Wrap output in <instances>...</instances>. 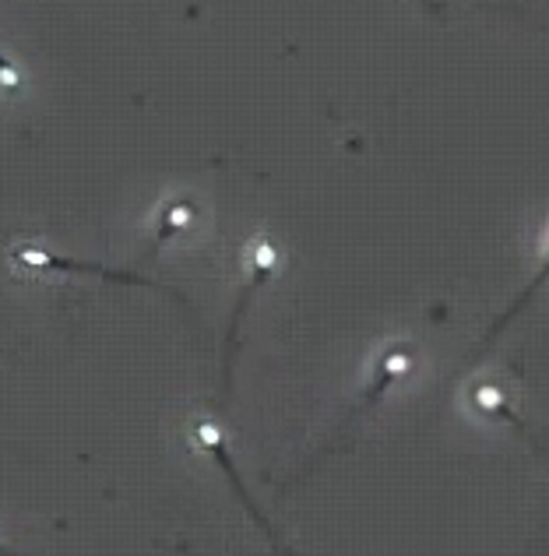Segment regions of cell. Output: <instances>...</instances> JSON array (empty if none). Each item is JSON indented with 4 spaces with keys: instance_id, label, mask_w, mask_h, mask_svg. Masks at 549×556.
<instances>
[{
    "instance_id": "obj_4",
    "label": "cell",
    "mask_w": 549,
    "mask_h": 556,
    "mask_svg": "<svg viewBox=\"0 0 549 556\" xmlns=\"http://www.w3.org/2000/svg\"><path fill=\"white\" fill-rule=\"evenodd\" d=\"M0 556H4V546H0Z\"/></svg>"
},
{
    "instance_id": "obj_1",
    "label": "cell",
    "mask_w": 549,
    "mask_h": 556,
    "mask_svg": "<svg viewBox=\"0 0 549 556\" xmlns=\"http://www.w3.org/2000/svg\"><path fill=\"white\" fill-rule=\"evenodd\" d=\"M8 265H11V271H18L22 278L92 275V278H106V282H120V286H152L149 278H135V275L106 268V265H85V261L61 257V254H53L50 247H39V243H14L11 251H8Z\"/></svg>"
},
{
    "instance_id": "obj_2",
    "label": "cell",
    "mask_w": 549,
    "mask_h": 556,
    "mask_svg": "<svg viewBox=\"0 0 549 556\" xmlns=\"http://www.w3.org/2000/svg\"><path fill=\"white\" fill-rule=\"evenodd\" d=\"M191 218H194V204L187 201V198H177V201H169L163 212H158V226H155V240L152 247H163L173 232H180L191 226Z\"/></svg>"
},
{
    "instance_id": "obj_3",
    "label": "cell",
    "mask_w": 549,
    "mask_h": 556,
    "mask_svg": "<svg viewBox=\"0 0 549 556\" xmlns=\"http://www.w3.org/2000/svg\"><path fill=\"white\" fill-rule=\"evenodd\" d=\"M22 85H25L22 67L14 64L4 50H0V96H18V92H22Z\"/></svg>"
}]
</instances>
